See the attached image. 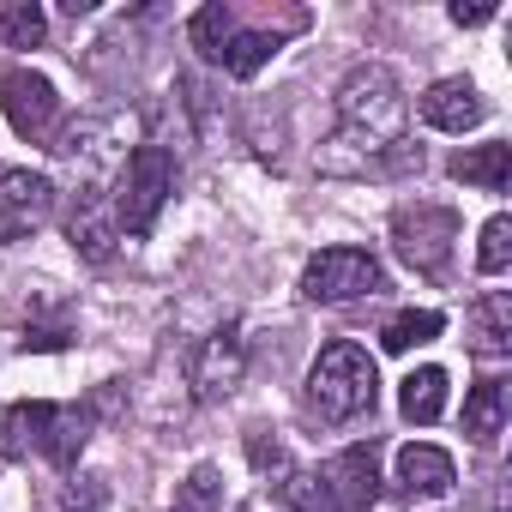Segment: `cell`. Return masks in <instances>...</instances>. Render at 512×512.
<instances>
[{
  "mask_svg": "<svg viewBox=\"0 0 512 512\" xmlns=\"http://www.w3.org/2000/svg\"><path fill=\"white\" fill-rule=\"evenodd\" d=\"M380 398V374H374V356L350 338L326 344L308 368V404L320 422H356L362 410H374Z\"/></svg>",
  "mask_w": 512,
  "mask_h": 512,
  "instance_id": "obj_2",
  "label": "cell"
},
{
  "mask_svg": "<svg viewBox=\"0 0 512 512\" xmlns=\"http://www.w3.org/2000/svg\"><path fill=\"white\" fill-rule=\"evenodd\" d=\"M85 446V416L79 404H13V410H0V452L7 458H49V464H73Z\"/></svg>",
  "mask_w": 512,
  "mask_h": 512,
  "instance_id": "obj_3",
  "label": "cell"
},
{
  "mask_svg": "<svg viewBox=\"0 0 512 512\" xmlns=\"http://www.w3.org/2000/svg\"><path fill=\"white\" fill-rule=\"evenodd\" d=\"M284 506H290V512H338L326 476H290V482H284Z\"/></svg>",
  "mask_w": 512,
  "mask_h": 512,
  "instance_id": "obj_22",
  "label": "cell"
},
{
  "mask_svg": "<svg viewBox=\"0 0 512 512\" xmlns=\"http://www.w3.org/2000/svg\"><path fill=\"white\" fill-rule=\"evenodd\" d=\"M241 374H247V344H241V332H235V326L211 332V338L193 350V368H187V380H193V392H199L205 404L229 398V392L241 386Z\"/></svg>",
  "mask_w": 512,
  "mask_h": 512,
  "instance_id": "obj_9",
  "label": "cell"
},
{
  "mask_svg": "<svg viewBox=\"0 0 512 512\" xmlns=\"http://www.w3.org/2000/svg\"><path fill=\"white\" fill-rule=\"evenodd\" d=\"M494 19V0H452V25H488Z\"/></svg>",
  "mask_w": 512,
  "mask_h": 512,
  "instance_id": "obj_25",
  "label": "cell"
},
{
  "mask_svg": "<svg viewBox=\"0 0 512 512\" xmlns=\"http://www.w3.org/2000/svg\"><path fill=\"white\" fill-rule=\"evenodd\" d=\"M398 482H404L410 494H452L458 470H452V458H446L440 446H404V452H398Z\"/></svg>",
  "mask_w": 512,
  "mask_h": 512,
  "instance_id": "obj_12",
  "label": "cell"
},
{
  "mask_svg": "<svg viewBox=\"0 0 512 512\" xmlns=\"http://www.w3.org/2000/svg\"><path fill=\"white\" fill-rule=\"evenodd\" d=\"M398 410L410 416V422H440L446 416V368H416L410 380H404V392H398Z\"/></svg>",
  "mask_w": 512,
  "mask_h": 512,
  "instance_id": "obj_16",
  "label": "cell"
},
{
  "mask_svg": "<svg viewBox=\"0 0 512 512\" xmlns=\"http://www.w3.org/2000/svg\"><path fill=\"white\" fill-rule=\"evenodd\" d=\"M0 31H7L13 49H37L49 37V19H43V7H31V0H7V7H0Z\"/></svg>",
  "mask_w": 512,
  "mask_h": 512,
  "instance_id": "obj_19",
  "label": "cell"
},
{
  "mask_svg": "<svg viewBox=\"0 0 512 512\" xmlns=\"http://www.w3.org/2000/svg\"><path fill=\"white\" fill-rule=\"evenodd\" d=\"M272 55H278V37H266V31H229V43H223L217 67H223V73H235V79H253Z\"/></svg>",
  "mask_w": 512,
  "mask_h": 512,
  "instance_id": "obj_18",
  "label": "cell"
},
{
  "mask_svg": "<svg viewBox=\"0 0 512 512\" xmlns=\"http://www.w3.org/2000/svg\"><path fill=\"white\" fill-rule=\"evenodd\" d=\"M55 211V181L49 175H31V169H13L0 181V241H31Z\"/></svg>",
  "mask_w": 512,
  "mask_h": 512,
  "instance_id": "obj_8",
  "label": "cell"
},
{
  "mask_svg": "<svg viewBox=\"0 0 512 512\" xmlns=\"http://www.w3.org/2000/svg\"><path fill=\"white\" fill-rule=\"evenodd\" d=\"M440 332H446V320H440L434 308H404V314H392V320H386L380 350H386V356H410L416 344H434Z\"/></svg>",
  "mask_w": 512,
  "mask_h": 512,
  "instance_id": "obj_15",
  "label": "cell"
},
{
  "mask_svg": "<svg viewBox=\"0 0 512 512\" xmlns=\"http://www.w3.org/2000/svg\"><path fill=\"white\" fill-rule=\"evenodd\" d=\"M398 133H404V91H398V79L386 67H356L344 79V91H338V139H332L338 151H326L320 163L332 169L344 151H356L350 169H368L374 157H386L398 145Z\"/></svg>",
  "mask_w": 512,
  "mask_h": 512,
  "instance_id": "obj_1",
  "label": "cell"
},
{
  "mask_svg": "<svg viewBox=\"0 0 512 512\" xmlns=\"http://www.w3.org/2000/svg\"><path fill=\"white\" fill-rule=\"evenodd\" d=\"M482 115H488V103L476 97L470 79H440L422 97V121L440 127V133H470V127H482Z\"/></svg>",
  "mask_w": 512,
  "mask_h": 512,
  "instance_id": "obj_11",
  "label": "cell"
},
{
  "mask_svg": "<svg viewBox=\"0 0 512 512\" xmlns=\"http://www.w3.org/2000/svg\"><path fill=\"white\" fill-rule=\"evenodd\" d=\"M512 266V217H488L482 223V247H476V272L500 278Z\"/></svg>",
  "mask_w": 512,
  "mask_h": 512,
  "instance_id": "obj_20",
  "label": "cell"
},
{
  "mask_svg": "<svg viewBox=\"0 0 512 512\" xmlns=\"http://www.w3.org/2000/svg\"><path fill=\"white\" fill-rule=\"evenodd\" d=\"M247 458H253V470H284V446L266 440V434H253V440H247Z\"/></svg>",
  "mask_w": 512,
  "mask_h": 512,
  "instance_id": "obj_24",
  "label": "cell"
},
{
  "mask_svg": "<svg viewBox=\"0 0 512 512\" xmlns=\"http://www.w3.org/2000/svg\"><path fill=\"white\" fill-rule=\"evenodd\" d=\"M241 512H247V506H241Z\"/></svg>",
  "mask_w": 512,
  "mask_h": 512,
  "instance_id": "obj_27",
  "label": "cell"
},
{
  "mask_svg": "<svg viewBox=\"0 0 512 512\" xmlns=\"http://www.w3.org/2000/svg\"><path fill=\"white\" fill-rule=\"evenodd\" d=\"M0 103H7L13 133L31 139V145H43V139L55 133V121H61V97H55V85H49L43 73H31V67H13L7 79H0Z\"/></svg>",
  "mask_w": 512,
  "mask_h": 512,
  "instance_id": "obj_6",
  "label": "cell"
},
{
  "mask_svg": "<svg viewBox=\"0 0 512 512\" xmlns=\"http://www.w3.org/2000/svg\"><path fill=\"white\" fill-rule=\"evenodd\" d=\"M392 235H398V253L416 272H440L446 253H452V235H458V217L446 205H416V211L392 217Z\"/></svg>",
  "mask_w": 512,
  "mask_h": 512,
  "instance_id": "obj_7",
  "label": "cell"
},
{
  "mask_svg": "<svg viewBox=\"0 0 512 512\" xmlns=\"http://www.w3.org/2000/svg\"><path fill=\"white\" fill-rule=\"evenodd\" d=\"M500 428H506V386L500 380L470 386V398H464V434L470 440H494Z\"/></svg>",
  "mask_w": 512,
  "mask_h": 512,
  "instance_id": "obj_17",
  "label": "cell"
},
{
  "mask_svg": "<svg viewBox=\"0 0 512 512\" xmlns=\"http://www.w3.org/2000/svg\"><path fill=\"white\" fill-rule=\"evenodd\" d=\"M217 494H223L217 470H211V464H199V470L187 476V488L175 494V512H217Z\"/></svg>",
  "mask_w": 512,
  "mask_h": 512,
  "instance_id": "obj_23",
  "label": "cell"
},
{
  "mask_svg": "<svg viewBox=\"0 0 512 512\" xmlns=\"http://www.w3.org/2000/svg\"><path fill=\"white\" fill-rule=\"evenodd\" d=\"M85 512H97V500H91V506H85Z\"/></svg>",
  "mask_w": 512,
  "mask_h": 512,
  "instance_id": "obj_26",
  "label": "cell"
},
{
  "mask_svg": "<svg viewBox=\"0 0 512 512\" xmlns=\"http://www.w3.org/2000/svg\"><path fill=\"white\" fill-rule=\"evenodd\" d=\"M452 175H458L464 187L506 193V181H512V145H476V151H458V157H452Z\"/></svg>",
  "mask_w": 512,
  "mask_h": 512,
  "instance_id": "obj_13",
  "label": "cell"
},
{
  "mask_svg": "<svg viewBox=\"0 0 512 512\" xmlns=\"http://www.w3.org/2000/svg\"><path fill=\"white\" fill-rule=\"evenodd\" d=\"M470 350L476 356H506L512 350V296H482L470 314Z\"/></svg>",
  "mask_w": 512,
  "mask_h": 512,
  "instance_id": "obj_14",
  "label": "cell"
},
{
  "mask_svg": "<svg viewBox=\"0 0 512 512\" xmlns=\"http://www.w3.org/2000/svg\"><path fill=\"white\" fill-rule=\"evenodd\" d=\"M175 193V157L163 145H139L127 151V169H121V193H115V229L127 235H151L157 211L169 205Z\"/></svg>",
  "mask_w": 512,
  "mask_h": 512,
  "instance_id": "obj_4",
  "label": "cell"
},
{
  "mask_svg": "<svg viewBox=\"0 0 512 512\" xmlns=\"http://www.w3.org/2000/svg\"><path fill=\"white\" fill-rule=\"evenodd\" d=\"M326 488L338 500V512H362L380 500V470H374V446H350L326 464Z\"/></svg>",
  "mask_w": 512,
  "mask_h": 512,
  "instance_id": "obj_10",
  "label": "cell"
},
{
  "mask_svg": "<svg viewBox=\"0 0 512 512\" xmlns=\"http://www.w3.org/2000/svg\"><path fill=\"white\" fill-rule=\"evenodd\" d=\"M187 37H193V49H199L205 61H217L223 43H229V7H217V0H211V7H199L193 25H187Z\"/></svg>",
  "mask_w": 512,
  "mask_h": 512,
  "instance_id": "obj_21",
  "label": "cell"
},
{
  "mask_svg": "<svg viewBox=\"0 0 512 512\" xmlns=\"http://www.w3.org/2000/svg\"><path fill=\"white\" fill-rule=\"evenodd\" d=\"M386 272L368 247H320L314 260L302 266V296L308 302H362V296H380Z\"/></svg>",
  "mask_w": 512,
  "mask_h": 512,
  "instance_id": "obj_5",
  "label": "cell"
}]
</instances>
